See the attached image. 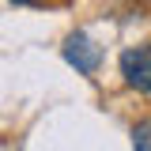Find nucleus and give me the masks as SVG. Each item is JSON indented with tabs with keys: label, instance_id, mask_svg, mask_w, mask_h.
<instances>
[{
	"label": "nucleus",
	"instance_id": "f03ea898",
	"mask_svg": "<svg viewBox=\"0 0 151 151\" xmlns=\"http://www.w3.org/2000/svg\"><path fill=\"white\" fill-rule=\"evenodd\" d=\"M64 60H68L79 76H94V72H98V64H102V49H98L87 34L76 30V34L64 38Z\"/></svg>",
	"mask_w": 151,
	"mask_h": 151
},
{
	"label": "nucleus",
	"instance_id": "20e7f679",
	"mask_svg": "<svg viewBox=\"0 0 151 151\" xmlns=\"http://www.w3.org/2000/svg\"><path fill=\"white\" fill-rule=\"evenodd\" d=\"M12 4H19V8H45V4H53V0H12Z\"/></svg>",
	"mask_w": 151,
	"mask_h": 151
},
{
	"label": "nucleus",
	"instance_id": "f257e3e1",
	"mask_svg": "<svg viewBox=\"0 0 151 151\" xmlns=\"http://www.w3.org/2000/svg\"><path fill=\"white\" fill-rule=\"evenodd\" d=\"M121 76L132 91L140 94H151V42H140V45H129L121 53Z\"/></svg>",
	"mask_w": 151,
	"mask_h": 151
},
{
	"label": "nucleus",
	"instance_id": "7ed1b4c3",
	"mask_svg": "<svg viewBox=\"0 0 151 151\" xmlns=\"http://www.w3.org/2000/svg\"><path fill=\"white\" fill-rule=\"evenodd\" d=\"M132 147L136 151H151V121H136L132 125Z\"/></svg>",
	"mask_w": 151,
	"mask_h": 151
}]
</instances>
